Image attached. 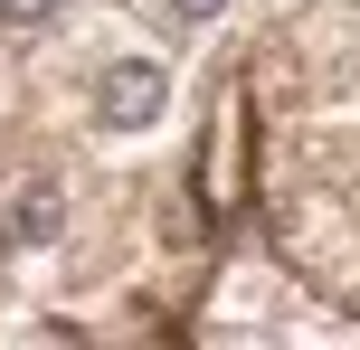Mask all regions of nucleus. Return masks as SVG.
<instances>
[{"label":"nucleus","instance_id":"f257e3e1","mask_svg":"<svg viewBox=\"0 0 360 350\" xmlns=\"http://www.w3.org/2000/svg\"><path fill=\"white\" fill-rule=\"evenodd\" d=\"M76 123L105 152H152L180 123V57L133 19H86L76 38Z\"/></svg>","mask_w":360,"mask_h":350},{"label":"nucleus","instance_id":"f03ea898","mask_svg":"<svg viewBox=\"0 0 360 350\" xmlns=\"http://www.w3.org/2000/svg\"><path fill=\"white\" fill-rule=\"evenodd\" d=\"M76 227V180L57 161H29L0 180V256H57Z\"/></svg>","mask_w":360,"mask_h":350},{"label":"nucleus","instance_id":"7ed1b4c3","mask_svg":"<svg viewBox=\"0 0 360 350\" xmlns=\"http://www.w3.org/2000/svg\"><path fill=\"white\" fill-rule=\"evenodd\" d=\"M162 10L180 19V29H228V19H237V0H162Z\"/></svg>","mask_w":360,"mask_h":350},{"label":"nucleus","instance_id":"20e7f679","mask_svg":"<svg viewBox=\"0 0 360 350\" xmlns=\"http://www.w3.org/2000/svg\"><path fill=\"white\" fill-rule=\"evenodd\" d=\"M0 19L10 29H48V19H67V0H0Z\"/></svg>","mask_w":360,"mask_h":350}]
</instances>
